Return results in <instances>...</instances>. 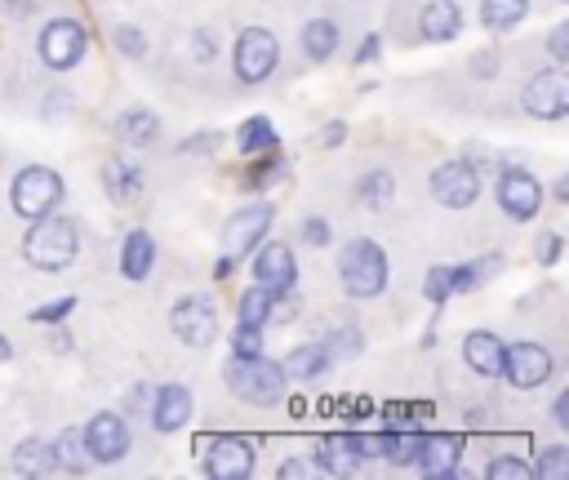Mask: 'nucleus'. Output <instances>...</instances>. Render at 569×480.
<instances>
[{
    "label": "nucleus",
    "mask_w": 569,
    "mask_h": 480,
    "mask_svg": "<svg viewBox=\"0 0 569 480\" xmlns=\"http://www.w3.org/2000/svg\"><path fill=\"white\" fill-rule=\"evenodd\" d=\"M80 253V231L71 218H58V213H44V218H31V231L22 240V258L36 267V271H67Z\"/></svg>",
    "instance_id": "f257e3e1"
},
{
    "label": "nucleus",
    "mask_w": 569,
    "mask_h": 480,
    "mask_svg": "<svg viewBox=\"0 0 569 480\" xmlns=\"http://www.w3.org/2000/svg\"><path fill=\"white\" fill-rule=\"evenodd\" d=\"M222 378H227V387H231L240 400L262 404V409H267V404H280L284 391H289L284 369H280L276 360H267L262 351H258V356H231L227 369H222Z\"/></svg>",
    "instance_id": "f03ea898"
},
{
    "label": "nucleus",
    "mask_w": 569,
    "mask_h": 480,
    "mask_svg": "<svg viewBox=\"0 0 569 480\" xmlns=\"http://www.w3.org/2000/svg\"><path fill=\"white\" fill-rule=\"evenodd\" d=\"M338 280L351 298H378L387 289V253L373 240H351L338 253Z\"/></svg>",
    "instance_id": "7ed1b4c3"
},
{
    "label": "nucleus",
    "mask_w": 569,
    "mask_h": 480,
    "mask_svg": "<svg viewBox=\"0 0 569 480\" xmlns=\"http://www.w3.org/2000/svg\"><path fill=\"white\" fill-rule=\"evenodd\" d=\"M9 200H13V213H22L27 222L44 218L62 204V178L49 164H27V169H18V178L9 187Z\"/></svg>",
    "instance_id": "20e7f679"
},
{
    "label": "nucleus",
    "mask_w": 569,
    "mask_h": 480,
    "mask_svg": "<svg viewBox=\"0 0 569 480\" xmlns=\"http://www.w3.org/2000/svg\"><path fill=\"white\" fill-rule=\"evenodd\" d=\"M196 449L204 453V471L213 480H244L253 471V458H258L249 436H213V440L200 436Z\"/></svg>",
    "instance_id": "39448f33"
},
{
    "label": "nucleus",
    "mask_w": 569,
    "mask_h": 480,
    "mask_svg": "<svg viewBox=\"0 0 569 480\" xmlns=\"http://www.w3.org/2000/svg\"><path fill=\"white\" fill-rule=\"evenodd\" d=\"M276 62H280V44H276V36H271L267 27H244V31L236 36L231 67H236V76H240L244 84H262V80L276 71Z\"/></svg>",
    "instance_id": "423d86ee"
},
{
    "label": "nucleus",
    "mask_w": 569,
    "mask_h": 480,
    "mask_svg": "<svg viewBox=\"0 0 569 480\" xmlns=\"http://www.w3.org/2000/svg\"><path fill=\"white\" fill-rule=\"evenodd\" d=\"M89 49V31L76 18H49L40 31V58L49 71H71Z\"/></svg>",
    "instance_id": "0eeeda50"
},
{
    "label": "nucleus",
    "mask_w": 569,
    "mask_h": 480,
    "mask_svg": "<svg viewBox=\"0 0 569 480\" xmlns=\"http://www.w3.org/2000/svg\"><path fill=\"white\" fill-rule=\"evenodd\" d=\"M516 391H533L551 378V351L542 342H502V369H498Z\"/></svg>",
    "instance_id": "6e6552de"
},
{
    "label": "nucleus",
    "mask_w": 569,
    "mask_h": 480,
    "mask_svg": "<svg viewBox=\"0 0 569 480\" xmlns=\"http://www.w3.org/2000/svg\"><path fill=\"white\" fill-rule=\"evenodd\" d=\"M267 227H271V204L267 200H253V204L236 209L227 218V227H222V258H231V262L236 258H249V249L262 244Z\"/></svg>",
    "instance_id": "1a4fd4ad"
},
{
    "label": "nucleus",
    "mask_w": 569,
    "mask_h": 480,
    "mask_svg": "<svg viewBox=\"0 0 569 480\" xmlns=\"http://www.w3.org/2000/svg\"><path fill=\"white\" fill-rule=\"evenodd\" d=\"M169 324H173V333H178L187 347H204V342H213V333H218V302H213L209 293H187V298L173 302Z\"/></svg>",
    "instance_id": "9d476101"
},
{
    "label": "nucleus",
    "mask_w": 569,
    "mask_h": 480,
    "mask_svg": "<svg viewBox=\"0 0 569 480\" xmlns=\"http://www.w3.org/2000/svg\"><path fill=\"white\" fill-rule=\"evenodd\" d=\"M498 209L507 218H516V222H529L542 209V182L529 169H520V164L502 169L498 173Z\"/></svg>",
    "instance_id": "9b49d317"
},
{
    "label": "nucleus",
    "mask_w": 569,
    "mask_h": 480,
    "mask_svg": "<svg viewBox=\"0 0 569 480\" xmlns=\"http://www.w3.org/2000/svg\"><path fill=\"white\" fill-rule=\"evenodd\" d=\"M431 196H436L445 209H471L476 196H480V173H476V164H467V160H445V164L431 173Z\"/></svg>",
    "instance_id": "f8f14e48"
},
{
    "label": "nucleus",
    "mask_w": 569,
    "mask_h": 480,
    "mask_svg": "<svg viewBox=\"0 0 569 480\" xmlns=\"http://www.w3.org/2000/svg\"><path fill=\"white\" fill-rule=\"evenodd\" d=\"M89 462H120L129 453V427L120 413H93L80 431Z\"/></svg>",
    "instance_id": "ddd939ff"
},
{
    "label": "nucleus",
    "mask_w": 569,
    "mask_h": 480,
    "mask_svg": "<svg viewBox=\"0 0 569 480\" xmlns=\"http://www.w3.org/2000/svg\"><path fill=\"white\" fill-rule=\"evenodd\" d=\"M253 284H262L271 293H284V289L298 284V258H293V249L284 240L258 244V253H253Z\"/></svg>",
    "instance_id": "4468645a"
},
{
    "label": "nucleus",
    "mask_w": 569,
    "mask_h": 480,
    "mask_svg": "<svg viewBox=\"0 0 569 480\" xmlns=\"http://www.w3.org/2000/svg\"><path fill=\"white\" fill-rule=\"evenodd\" d=\"M520 107L533 116V120H560L569 111V80L560 71H542L525 84L520 93Z\"/></svg>",
    "instance_id": "2eb2a0df"
},
{
    "label": "nucleus",
    "mask_w": 569,
    "mask_h": 480,
    "mask_svg": "<svg viewBox=\"0 0 569 480\" xmlns=\"http://www.w3.org/2000/svg\"><path fill=\"white\" fill-rule=\"evenodd\" d=\"M458 462H462V436L422 431V444H418L413 467H418L427 480H449V476H458Z\"/></svg>",
    "instance_id": "dca6fc26"
},
{
    "label": "nucleus",
    "mask_w": 569,
    "mask_h": 480,
    "mask_svg": "<svg viewBox=\"0 0 569 480\" xmlns=\"http://www.w3.org/2000/svg\"><path fill=\"white\" fill-rule=\"evenodd\" d=\"M191 422V387H182V382H164L160 391H156V400H151V427L156 431H178V427H187Z\"/></svg>",
    "instance_id": "f3484780"
},
{
    "label": "nucleus",
    "mask_w": 569,
    "mask_h": 480,
    "mask_svg": "<svg viewBox=\"0 0 569 480\" xmlns=\"http://www.w3.org/2000/svg\"><path fill=\"white\" fill-rule=\"evenodd\" d=\"M316 467L329 471V476H356V467H360L356 431H329V436H320V444H316Z\"/></svg>",
    "instance_id": "a211bd4d"
},
{
    "label": "nucleus",
    "mask_w": 569,
    "mask_h": 480,
    "mask_svg": "<svg viewBox=\"0 0 569 480\" xmlns=\"http://www.w3.org/2000/svg\"><path fill=\"white\" fill-rule=\"evenodd\" d=\"M102 187L116 204H133L142 196V164H133L129 156H107L102 164Z\"/></svg>",
    "instance_id": "6ab92c4d"
},
{
    "label": "nucleus",
    "mask_w": 569,
    "mask_h": 480,
    "mask_svg": "<svg viewBox=\"0 0 569 480\" xmlns=\"http://www.w3.org/2000/svg\"><path fill=\"white\" fill-rule=\"evenodd\" d=\"M418 31H422V40L445 44V40H453L462 31V9L453 0H427L422 13H418Z\"/></svg>",
    "instance_id": "aec40b11"
},
{
    "label": "nucleus",
    "mask_w": 569,
    "mask_h": 480,
    "mask_svg": "<svg viewBox=\"0 0 569 480\" xmlns=\"http://www.w3.org/2000/svg\"><path fill=\"white\" fill-rule=\"evenodd\" d=\"M462 360H467V369H476L480 378H498V369H502V338L489 333V329H471V333L462 338Z\"/></svg>",
    "instance_id": "412c9836"
},
{
    "label": "nucleus",
    "mask_w": 569,
    "mask_h": 480,
    "mask_svg": "<svg viewBox=\"0 0 569 480\" xmlns=\"http://www.w3.org/2000/svg\"><path fill=\"white\" fill-rule=\"evenodd\" d=\"M151 262H156V236L142 231V227H133L124 236V244H120V276L138 284V280L151 276Z\"/></svg>",
    "instance_id": "4be33fe9"
},
{
    "label": "nucleus",
    "mask_w": 569,
    "mask_h": 480,
    "mask_svg": "<svg viewBox=\"0 0 569 480\" xmlns=\"http://www.w3.org/2000/svg\"><path fill=\"white\" fill-rule=\"evenodd\" d=\"M116 133H120L129 147H151V142L160 138V116H156L151 107H129V111H120Z\"/></svg>",
    "instance_id": "5701e85b"
},
{
    "label": "nucleus",
    "mask_w": 569,
    "mask_h": 480,
    "mask_svg": "<svg viewBox=\"0 0 569 480\" xmlns=\"http://www.w3.org/2000/svg\"><path fill=\"white\" fill-rule=\"evenodd\" d=\"M333 49H338V22L333 18H311L302 27V53L311 62H325V58H333Z\"/></svg>",
    "instance_id": "b1692460"
},
{
    "label": "nucleus",
    "mask_w": 569,
    "mask_h": 480,
    "mask_svg": "<svg viewBox=\"0 0 569 480\" xmlns=\"http://www.w3.org/2000/svg\"><path fill=\"white\" fill-rule=\"evenodd\" d=\"M236 147H240L244 156H258V151H276V147H280V133H276V124H271L267 116H249V120L236 129Z\"/></svg>",
    "instance_id": "393cba45"
},
{
    "label": "nucleus",
    "mask_w": 569,
    "mask_h": 480,
    "mask_svg": "<svg viewBox=\"0 0 569 480\" xmlns=\"http://www.w3.org/2000/svg\"><path fill=\"white\" fill-rule=\"evenodd\" d=\"M329 364H333V360L325 356V347H320V342H307V347H293L280 369H284V378H320Z\"/></svg>",
    "instance_id": "a878e982"
},
{
    "label": "nucleus",
    "mask_w": 569,
    "mask_h": 480,
    "mask_svg": "<svg viewBox=\"0 0 569 480\" xmlns=\"http://www.w3.org/2000/svg\"><path fill=\"white\" fill-rule=\"evenodd\" d=\"M49 458H53V467H62V471H84V467H89V453H84V440H80L76 427H67V431L49 444Z\"/></svg>",
    "instance_id": "bb28decb"
},
{
    "label": "nucleus",
    "mask_w": 569,
    "mask_h": 480,
    "mask_svg": "<svg viewBox=\"0 0 569 480\" xmlns=\"http://www.w3.org/2000/svg\"><path fill=\"white\" fill-rule=\"evenodd\" d=\"M529 0H480V22L493 31H511L516 22H525Z\"/></svg>",
    "instance_id": "cd10ccee"
},
{
    "label": "nucleus",
    "mask_w": 569,
    "mask_h": 480,
    "mask_svg": "<svg viewBox=\"0 0 569 480\" xmlns=\"http://www.w3.org/2000/svg\"><path fill=\"white\" fill-rule=\"evenodd\" d=\"M502 267V258L498 253H485V258H476V262H462V267H449V280H453V293H467V289H476V284H485L493 271Z\"/></svg>",
    "instance_id": "c85d7f7f"
},
{
    "label": "nucleus",
    "mask_w": 569,
    "mask_h": 480,
    "mask_svg": "<svg viewBox=\"0 0 569 480\" xmlns=\"http://www.w3.org/2000/svg\"><path fill=\"white\" fill-rule=\"evenodd\" d=\"M49 467H53V458H49V444H44L40 436L18 440V449H13V471H18V476H40V471H49Z\"/></svg>",
    "instance_id": "c756f323"
},
{
    "label": "nucleus",
    "mask_w": 569,
    "mask_h": 480,
    "mask_svg": "<svg viewBox=\"0 0 569 480\" xmlns=\"http://www.w3.org/2000/svg\"><path fill=\"white\" fill-rule=\"evenodd\" d=\"M356 196H360L369 209L391 204V196H396V178H391V169H369V173L356 182Z\"/></svg>",
    "instance_id": "7c9ffc66"
},
{
    "label": "nucleus",
    "mask_w": 569,
    "mask_h": 480,
    "mask_svg": "<svg viewBox=\"0 0 569 480\" xmlns=\"http://www.w3.org/2000/svg\"><path fill=\"white\" fill-rule=\"evenodd\" d=\"M271 298H276V293H271V289H262V284L244 289V293H240V307H236V320H240V324H258V329H262V324H267V311H271Z\"/></svg>",
    "instance_id": "2f4dec72"
},
{
    "label": "nucleus",
    "mask_w": 569,
    "mask_h": 480,
    "mask_svg": "<svg viewBox=\"0 0 569 480\" xmlns=\"http://www.w3.org/2000/svg\"><path fill=\"white\" fill-rule=\"evenodd\" d=\"M533 476L538 480H569V449L565 444H547L542 458L533 462Z\"/></svg>",
    "instance_id": "473e14b6"
},
{
    "label": "nucleus",
    "mask_w": 569,
    "mask_h": 480,
    "mask_svg": "<svg viewBox=\"0 0 569 480\" xmlns=\"http://www.w3.org/2000/svg\"><path fill=\"white\" fill-rule=\"evenodd\" d=\"M485 476H489V480H529V476H533V462L511 458V453H498V458H489Z\"/></svg>",
    "instance_id": "72a5a7b5"
},
{
    "label": "nucleus",
    "mask_w": 569,
    "mask_h": 480,
    "mask_svg": "<svg viewBox=\"0 0 569 480\" xmlns=\"http://www.w3.org/2000/svg\"><path fill=\"white\" fill-rule=\"evenodd\" d=\"M320 347H325V356H329V360L356 356V351H360V329H329V333L320 338Z\"/></svg>",
    "instance_id": "f704fd0d"
},
{
    "label": "nucleus",
    "mask_w": 569,
    "mask_h": 480,
    "mask_svg": "<svg viewBox=\"0 0 569 480\" xmlns=\"http://www.w3.org/2000/svg\"><path fill=\"white\" fill-rule=\"evenodd\" d=\"M422 293H427V302H436V307L453 298V280H449V267H445V262L427 271V280H422Z\"/></svg>",
    "instance_id": "c9c22d12"
},
{
    "label": "nucleus",
    "mask_w": 569,
    "mask_h": 480,
    "mask_svg": "<svg viewBox=\"0 0 569 480\" xmlns=\"http://www.w3.org/2000/svg\"><path fill=\"white\" fill-rule=\"evenodd\" d=\"M111 44H116L124 58H142V53H147V36H142L138 27H129V22H120V27L111 31Z\"/></svg>",
    "instance_id": "e433bc0d"
},
{
    "label": "nucleus",
    "mask_w": 569,
    "mask_h": 480,
    "mask_svg": "<svg viewBox=\"0 0 569 480\" xmlns=\"http://www.w3.org/2000/svg\"><path fill=\"white\" fill-rule=\"evenodd\" d=\"M258 351H262V329H258V324H240V320H236L231 356H258Z\"/></svg>",
    "instance_id": "4c0bfd02"
},
{
    "label": "nucleus",
    "mask_w": 569,
    "mask_h": 480,
    "mask_svg": "<svg viewBox=\"0 0 569 480\" xmlns=\"http://www.w3.org/2000/svg\"><path fill=\"white\" fill-rule=\"evenodd\" d=\"M71 311H76V298H53V302H44V307L31 311V324H58V320H67Z\"/></svg>",
    "instance_id": "58836bf2"
},
{
    "label": "nucleus",
    "mask_w": 569,
    "mask_h": 480,
    "mask_svg": "<svg viewBox=\"0 0 569 480\" xmlns=\"http://www.w3.org/2000/svg\"><path fill=\"white\" fill-rule=\"evenodd\" d=\"M284 169H289V164H284L280 156H267L258 169H249V187H271V182L284 178Z\"/></svg>",
    "instance_id": "ea45409f"
},
{
    "label": "nucleus",
    "mask_w": 569,
    "mask_h": 480,
    "mask_svg": "<svg viewBox=\"0 0 569 480\" xmlns=\"http://www.w3.org/2000/svg\"><path fill=\"white\" fill-rule=\"evenodd\" d=\"M391 427L387 431H369V436H356V444H360V458H387L391 453Z\"/></svg>",
    "instance_id": "a19ab883"
},
{
    "label": "nucleus",
    "mask_w": 569,
    "mask_h": 480,
    "mask_svg": "<svg viewBox=\"0 0 569 480\" xmlns=\"http://www.w3.org/2000/svg\"><path fill=\"white\" fill-rule=\"evenodd\" d=\"M293 316H298V298H293V289L276 293V298H271V311H267V324H289Z\"/></svg>",
    "instance_id": "79ce46f5"
},
{
    "label": "nucleus",
    "mask_w": 569,
    "mask_h": 480,
    "mask_svg": "<svg viewBox=\"0 0 569 480\" xmlns=\"http://www.w3.org/2000/svg\"><path fill=\"white\" fill-rule=\"evenodd\" d=\"M560 249H565V236L560 231H542L538 236V262L542 267H556L560 262Z\"/></svg>",
    "instance_id": "37998d69"
},
{
    "label": "nucleus",
    "mask_w": 569,
    "mask_h": 480,
    "mask_svg": "<svg viewBox=\"0 0 569 480\" xmlns=\"http://www.w3.org/2000/svg\"><path fill=\"white\" fill-rule=\"evenodd\" d=\"M547 53H551V62H556V67H565V62H569V22H560V27L547 36Z\"/></svg>",
    "instance_id": "c03bdc74"
},
{
    "label": "nucleus",
    "mask_w": 569,
    "mask_h": 480,
    "mask_svg": "<svg viewBox=\"0 0 569 480\" xmlns=\"http://www.w3.org/2000/svg\"><path fill=\"white\" fill-rule=\"evenodd\" d=\"M302 240L307 244H329V222L325 218H307L302 222Z\"/></svg>",
    "instance_id": "a18cd8bd"
},
{
    "label": "nucleus",
    "mask_w": 569,
    "mask_h": 480,
    "mask_svg": "<svg viewBox=\"0 0 569 480\" xmlns=\"http://www.w3.org/2000/svg\"><path fill=\"white\" fill-rule=\"evenodd\" d=\"M213 147H218V129H204V133L182 142V151H213Z\"/></svg>",
    "instance_id": "49530a36"
},
{
    "label": "nucleus",
    "mask_w": 569,
    "mask_h": 480,
    "mask_svg": "<svg viewBox=\"0 0 569 480\" xmlns=\"http://www.w3.org/2000/svg\"><path fill=\"white\" fill-rule=\"evenodd\" d=\"M378 53H382V40H378V36H365V40L356 44V62H373Z\"/></svg>",
    "instance_id": "de8ad7c7"
},
{
    "label": "nucleus",
    "mask_w": 569,
    "mask_h": 480,
    "mask_svg": "<svg viewBox=\"0 0 569 480\" xmlns=\"http://www.w3.org/2000/svg\"><path fill=\"white\" fill-rule=\"evenodd\" d=\"M551 422H556V427H569V391L556 396V404H551Z\"/></svg>",
    "instance_id": "09e8293b"
},
{
    "label": "nucleus",
    "mask_w": 569,
    "mask_h": 480,
    "mask_svg": "<svg viewBox=\"0 0 569 480\" xmlns=\"http://www.w3.org/2000/svg\"><path fill=\"white\" fill-rule=\"evenodd\" d=\"M342 138H347V124H342V120H329V124H325V138H320V142H325V147H338Z\"/></svg>",
    "instance_id": "8fccbe9b"
},
{
    "label": "nucleus",
    "mask_w": 569,
    "mask_h": 480,
    "mask_svg": "<svg viewBox=\"0 0 569 480\" xmlns=\"http://www.w3.org/2000/svg\"><path fill=\"white\" fill-rule=\"evenodd\" d=\"M307 471H311L307 462H298V458H289V462H280V471H276V476H280V480H298V476H307Z\"/></svg>",
    "instance_id": "3c124183"
},
{
    "label": "nucleus",
    "mask_w": 569,
    "mask_h": 480,
    "mask_svg": "<svg viewBox=\"0 0 569 480\" xmlns=\"http://www.w3.org/2000/svg\"><path fill=\"white\" fill-rule=\"evenodd\" d=\"M213 49H218V40H209V31H196V53H200V62H204Z\"/></svg>",
    "instance_id": "603ef678"
},
{
    "label": "nucleus",
    "mask_w": 569,
    "mask_h": 480,
    "mask_svg": "<svg viewBox=\"0 0 569 480\" xmlns=\"http://www.w3.org/2000/svg\"><path fill=\"white\" fill-rule=\"evenodd\" d=\"M551 200H556V204H569V178H556V182H551Z\"/></svg>",
    "instance_id": "864d4df0"
},
{
    "label": "nucleus",
    "mask_w": 569,
    "mask_h": 480,
    "mask_svg": "<svg viewBox=\"0 0 569 480\" xmlns=\"http://www.w3.org/2000/svg\"><path fill=\"white\" fill-rule=\"evenodd\" d=\"M49 342H53V351H67V347H71V338H67V329H53V338H49Z\"/></svg>",
    "instance_id": "5fc2aeb1"
},
{
    "label": "nucleus",
    "mask_w": 569,
    "mask_h": 480,
    "mask_svg": "<svg viewBox=\"0 0 569 480\" xmlns=\"http://www.w3.org/2000/svg\"><path fill=\"white\" fill-rule=\"evenodd\" d=\"M0 360H13V342L0 333Z\"/></svg>",
    "instance_id": "6e6d98bb"
}]
</instances>
